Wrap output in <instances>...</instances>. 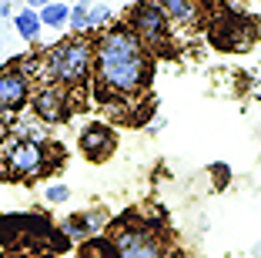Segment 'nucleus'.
I'll return each mask as SVG.
<instances>
[{
    "instance_id": "obj_9",
    "label": "nucleus",
    "mask_w": 261,
    "mask_h": 258,
    "mask_svg": "<svg viewBox=\"0 0 261 258\" xmlns=\"http://www.w3.org/2000/svg\"><path fill=\"white\" fill-rule=\"evenodd\" d=\"M77 145H81V154H84L87 161H97V165H100V161H108L111 154H114L117 134H114V128H111V124L91 121V124H84V128H81Z\"/></svg>"
},
{
    "instance_id": "obj_7",
    "label": "nucleus",
    "mask_w": 261,
    "mask_h": 258,
    "mask_svg": "<svg viewBox=\"0 0 261 258\" xmlns=\"http://www.w3.org/2000/svg\"><path fill=\"white\" fill-rule=\"evenodd\" d=\"M31 107H34V118L40 124H61L74 114V104H70V91L61 87L54 81H44L37 91L31 94Z\"/></svg>"
},
{
    "instance_id": "obj_1",
    "label": "nucleus",
    "mask_w": 261,
    "mask_h": 258,
    "mask_svg": "<svg viewBox=\"0 0 261 258\" xmlns=\"http://www.w3.org/2000/svg\"><path fill=\"white\" fill-rule=\"evenodd\" d=\"M154 81V54L127 24H114L94 40V98L100 104L138 98Z\"/></svg>"
},
{
    "instance_id": "obj_23",
    "label": "nucleus",
    "mask_w": 261,
    "mask_h": 258,
    "mask_svg": "<svg viewBox=\"0 0 261 258\" xmlns=\"http://www.w3.org/2000/svg\"><path fill=\"white\" fill-rule=\"evenodd\" d=\"M4 118H7V114H4V111H0V131H4Z\"/></svg>"
},
{
    "instance_id": "obj_21",
    "label": "nucleus",
    "mask_w": 261,
    "mask_h": 258,
    "mask_svg": "<svg viewBox=\"0 0 261 258\" xmlns=\"http://www.w3.org/2000/svg\"><path fill=\"white\" fill-rule=\"evenodd\" d=\"M194 4H198V7H215L218 0H194Z\"/></svg>"
},
{
    "instance_id": "obj_15",
    "label": "nucleus",
    "mask_w": 261,
    "mask_h": 258,
    "mask_svg": "<svg viewBox=\"0 0 261 258\" xmlns=\"http://www.w3.org/2000/svg\"><path fill=\"white\" fill-rule=\"evenodd\" d=\"M67 27H70V34H87V31H91V17H87L84 4H74V7H70Z\"/></svg>"
},
{
    "instance_id": "obj_12",
    "label": "nucleus",
    "mask_w": 261,
    "mask_h": 258,
    "mask_svg": "<svg viewBox=\"0 0 261 258\" xmlns=\"http://www.w3.org/2000/svg\"><path fill=\"white\" fill-rule=\"evenodd\" d=\"M158 4L171 17V24H194L198 20V4L194 0H158Z\"/></svg>"
},
{
    "instance_id": "obj_20",
    "label": "nucleus",
    "mask_w": 261,
    "mask_h": 258,
    "mask_svg": "<svg viewBox=\"0 0 261 258\" xmlns=\"http://www.w3.org/2000/svg\"><path fill=\"white\" fill-rule=\"evenodd\" d=\"M0 17H10V4L7 0H0Z\"/></svg>"
},
{
    "instance_id": "obj_14",
    "label": "nucleus",
    "mask_w": 261,
    "mask_h": 258,
    "mask_svg": "<svg viewBox=\"0 0 261 258\" xmlns=\"http://www.w3.org/2000/svg\"><path fill=\"white\" fill-rule=\"evenodd\" d=\"M37 14H40V24H44V27H54V31H61V27H67L70 7L64 4V0H50V4H47V7H40Z\"/></svg>"
},
{
    "instance_id": "obj_16",
    "label": "nucleus",
    "mask_w": 261,
    "mask_h": 258,
    "mask_svg": "<svg viewBox=\"0 0 261 258\" xmlns=\"http://www.w3.org/2000/svg\"><path fill=\"white\" fill-rule=\"evenodd\" d=\"M87 17H91V31L108 27V24H111V7H108V4H94V7H87Z\"/></svg>"
},
{
    "instance_id": "obj_5",
    "label": "nucleus",
    "mask_w": 261,
    "mask_h": 258,
    "mask_svg": "<svg viewBox=\"0 0 261 258\" xmlns=\"http://www.w3.org/2000/svg\"><path fill=\"white\" fill-rule=\"evenodd\" d=\"M207 40L218 51H248L254 40V27L248 24V14L241 10H218L207 24Z\"/></svg>"
},
{
    "instance_id": "obj_22",
    "label": "nucleus",
    "mask_w": 261,
    "mask_h": 258,
    "mask_svg": "<svg viewBox=\"0 0 261 258\" xmlns=\"http://www.w3.org/2000/svg\"><path fill=\"white\" fill-rule=\"evenodd\" d=\"M77 4H84V7H94V0H77Z\"/></svg>"
},
{
    "instance_id": "obj_10",
    "label": "nucleus",
    "mask_w": 261,
    "mask_h": 258,
    "mask_svg": "<svg viewBox=\"0 0 261 258\" xmlns=\"http://www.w3.org/2000/svg\"><path fill=\"white\" fill-rule=\"evenodd\" d=\"M108 225V212L104 208H87V212H74L70 218L61 221V231L67 242H87V238H97Z\"/></svg>"
},
{
    "instance_id": "obj_3",
    "label": "nucleus",
    "mask_w": 261,
    "mask_h": 258,
    "mask_svg": "<svg viewBox=\"0 0 261 258\" xmlns=\"http://www.w3.org/2000/svg\"><path fill=\"white\" fill-rule=\"evenodd\" d=\"M50 151L54 148L47 141H23V137H10L0 158H4V175L10 181H31V178H40L50 171Z\"/></svg>"
},
{
    "instance_id": "obj_11",
    "label": "nucleus",
    "mask_w": 261,
    "mask_h": 258,
    "mask_svg": "<svg viewBox=\"0 0 261 258\" xmlns=\"http://www.w3.org/2000/svg\"><path fill=\"white\" fill-rule=\"evenodd\" d=\"M14 27H17V34H20L27 44H37V37H40V14L34 7H23V10H17L14 14Z\"/></svg>"
},
{
    "instance_id": "obj_2",
    "label": "nucleus",
    "mask_w": 261,
    "mask_h": 258,
    "mask_svg": "<svg viewBox=\"0 0 261 258\" xmlns=\"http://www.w3.org/2000/svg\"><path fill=\"white\" fill-rule=\"evenodd\" d=\"M40 74L44 81H54L67 91L84 87L94 77V40L84 34H74L70 40H61L40 57Z\"/></svg>"
},
{
    "instance_id": "obj_19",
    "label": "nucleus",
    "mask_w": 261,
    "mask_h": 258,
    "mask_svg": "<svg viewBox=\"0 0 261 258\" xmlns=\"http://www.w3.org/2000/svg\"><path fill=\"white\" fill-rule=\"evenodd\" d=\"M23 4H27V7H34V10H40V7H47L50 0H23Z\"/></svg>"
},
{
    "instance_id": "obj_4",
    "label": "nucleus",
    "mask_w": 261,
    "mask_h": 258,
    "mask_svg": "<svg viewBox=\"0 0 261 258\" xmlns=\"http://www.w3.org/2000/svg\"><path fill=\"white\" fill-rule=\"evenodd\" d=\"M127 27L138 34V40L151 54H164L171 44V17L164 14V7L158 0H141L134 4L127 14Z\"/></svg>"
},
{
    "instance_id": "obj_6",
    "label": "nucleus",
    "mask_w": 261,
    "mask_h": 258,
    "mask_svg": "<svg viewBox=\"0 0 261 258\" xmlns=\"http://www.w3.org/2000/svg\"><path fill=\"white\" fill-rule=\"evenodd\" d=\"M111 238H114L121 258H164V238L144 221L141 225H127V218L117 221Z\"/></svg>"
},
{
    "instance_id": "obj_8",
    "label": "nucleus",
    "mask_w": 261,
    "mask_h": 258,
    "mask_svg": "<svg viewBox=\"0 0 261 258\" xmlns=\"http://www.w3.org/2000/svg\"><path fill=\"white\" fill-rule=\"evenodd\" d=\"M31 94H34V84L31 77L23 74L20 64H7L0 67V111L4 114H20L23 107L31 104Z\"/></svg>"
},
{
    "instance_id": "obj_17",
    "label": "nucleus",
    "mask_w": 261,
    "mask_h": 258,
    "mask_svg": "<svg viewBox=\"0 0 261 258\" xmlns=\"http://www.w3.org/2000/svg\"><path fill=\"white\" fill-rule=\"evenodd\" d=\"M47 205H64V201H70V188L67 184H50V188L44 191Z\"/></svg>"
},
{
    "instance_id": "obj_13",
    "label": "nucleus",
    "mask_w": 261,
    "mask_h": 258,
    "mask_svg": "<svg viewBox=\"0 0 261 258\" xmlns=\"http://www.w3.org/2000/svg\"><path fill=\"white\" fill-rule=\"evenodd\" d=\"M81 258H121V251H117L114 238H87V242H81Z\"/></svg>"
},
{
    "instance_id": "obj_18",
    "label": "nucleus",
    "mask_w": 261,
    "mask_h": 258,
    "mask_svg": "<svg viewBox=\"0 0 261 258\" xmlns=\"http://www.w3.org/2000/svg\"><path fill=\"white\" fill-rule=\"evenodd\" d=\"M211 175H215L218 188H228V184H231V168L228 165H211Z\"/></svg>"
}]
</instances>
